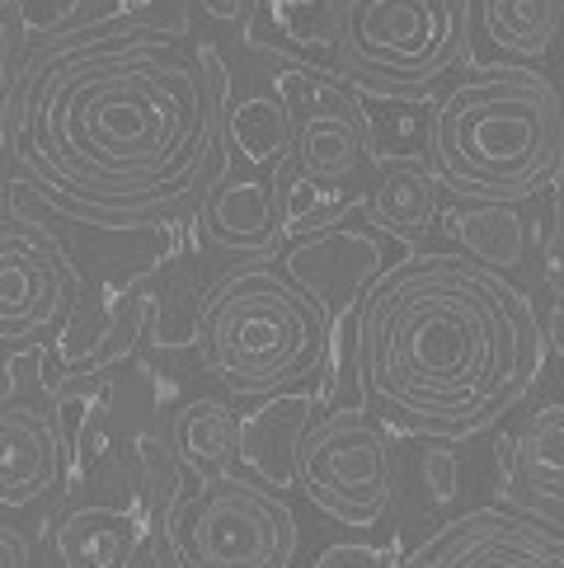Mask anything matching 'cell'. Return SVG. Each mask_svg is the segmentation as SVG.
Segmentation results:
<instances>
[{
	"instance_id": "cell-18",
	"label": "cell",
	"mask_w": 564,
	"mask_h": 568,
	"mask_svg": "<svg viewBox=\"0 0 564 568\" xmlns=\"http://www.w3.org/2000/svg\"><path fill=\"white\" fill-rule=\"evenodd\" d=\"M184 475L216 479L240 470V442H245V414L231 399H184L165 423Z\"/></svg>"
},
{
	"instance_id": "cell-1",
	"label": "cell",
	"mask_w": 564,
	"mask_h": 568,
	"mask_svg": "<svg viewBox=\"0 0 564 568\" xmlns=\"http://www.w3.org/2000/svg\"><path fill=\"white\" fill-rule=\"evenodd\" d=\"M226 104L216 48L104 14L33 38L6 85V151L62 216L141 231L198 207L226 170Z\"/></svg>"
},
{
	"instance_id": "cell-19",
	"label": "cell",
	"mask_w": 564,
	"mask_h": 568,
	"mask_svg": "<svg viewBox=\"0 0 564 568\" xmlns=\"http://www.w3.org/2000/svg\"><path fill=\"white\" fill-rule=\"evenodd\" d=\"M522 207L532 202H461L452 197V207H442V226L447 235H456V245L466 258L485 263L494 273H522L532 258V231Z\"/></svg>"
},
{
	"instance_id": "cell-7",
	"label": "cell",
	"mask_w": 564,
	"mask_h": 568,
	"mask_svg": "<svg viewBox=\"0 0 564 568\" xmlns=\"http://www.w3.org/2000/svg\"><path fill=\"white\" fill-rule=\"evenodd\" d=\"M296 489L334 526L349 531L386 526L400 494L391 428L362 399L325 409L296 452Z\"/></svg>"
},
{
	"instance_id": "cell-16",
	"label": "cell",
	"mask_w": 564,
	"mask_h": 568,
	"mask_svg": "<svg viewBox=\"0 0 564 568\" xmlns=\"http://www.w3.org/2000/svg\"><path fill=\"white\" fill-rule=\"evenodd\" d=\"M325 414L320 409V390L311 385H296V390H282L259 399L245 414V442H240V470L254 475L269 489H296V452L306 442L311 423Z\"/></svg>"
},
{
	"instance_id": "cell-22",
	"label": "cell",
	"mask_w": 564,
	"mask_h": 568,
	"mask_svg": "<svg viewBox=\"0 0 564 568\" xmlns=\"http://www.w3.org/2000/svg\"><path fill=\"white\" fill-rule=\"evenodd\" d=\"M273 189H278L282 235H288V240L315 235V231H330V226L349 221V216L362 207V189L325 184V179L301 174L296 165H282V170L273 174Z\"/></svg>"
},
{
	"instance_id": "cell-3",
	"label": "cell",
	"mask_w": 564,
	"mask_h": 568,
	"mask_svg": "<svg viewBox=\"0 0 564 568\" xmlns=\"http://www.w3.org/2000/svg\"><path fill=\"white\" fill-rule=\"evenodd\" d=\"M423 155L461 202H536L564 174V99L536 67H461L429 104Z\"/></svg>"
},
{
	"instance_id": "cell-13",
	"label": "cell",
	"mask_w": 564,
	"mask_h": 568,
	"mask_svg": "<svg viewBox=\"0 0 564 568\" xmlns=\"http://www.w3.org/2000/svg\"><path fill=\"white\" fill-rule=\"evenodd\" d=\"M193 226L203 235V245L231 258H269L288 245L282 235V212H278V189L273 174L240 170L226 160L208 193L193 207Z\"/></svg>"
},
{
	"instance_id": "cell-25",
	"label": "cell",
	"mask_w": 564,
	"mask_h": 568,
	"mask_svg": "<svg viewBox=\"0 0 564 568\" xmlns=\"http://www.w3.org/2000/svg\"><path fill=\"white\" fill-rule=\"evenodd\" d=\"M306 568H391V550L372 540H330Z\"/></svg>"
},
{
	"instance_id": "cell-15",
	"label": "cell",
	"mask_w": 564,
	"mask_h": 568,
	"mask_svg": "<svg viewBox=\"0 0 564 568\" xmlns=\"http://www.w3.org/2000/svg\"><path fill=\"white\" fill-rule=\"evenodd\" d=\"M362 221L372 231L391 235L395 245L419 250L433 235L442 216V184L429 165V155H386L376 160L362 189Z\"/></svg>"
},
{
	"instance_id": "cell-23",
	"label": "cell",
	"mask_w": 564,
	"mask_h": 568,
	"mask_svg": "<svg viewBox=\"0 0 564 568\" xmlns=\"http://www.w3.org/2000/svg\"><path fill=\"white\" fill-rule=\"evenodd\" d=\"M536 277H541L546 301L555 306V329L546 338H560V329H564V174L551 189V212H546V235H541V254H536Z\"/></svg>"
},
{
	"instance_id": "cell-28",
	"label": "cell",
	"mask_w": 564,
	"mask_h": 568,
	"mask_svg": "<svg viewBox=\"0 0 564 568\" xmlns=\"http://www.w3.org/2000/svg\"><path fill=\"white\" fill-rule=\"evenodd\" d=\"M0 568H33V545L19 526H0Z\"/></svg>"
},
{
	"instance_id": "cell-8",
	"label": "cell",
	"mask_w": 564,
	"mask_h": 568,
	"mask_svg": "<svg viewBox=\"0 0 564 568\" xmlns=\"http://www.w3.org/2000/svg\"><path fill=\"white\" fill-rule=\"evenodd\" d=\"M85 296L62 245L14 207L0 231V338L10 353L43 348Z\"/></svg>"
},
{
	"instance_id": "cell-2",
	"label": "cell",
	"mask_w": 564,
	"mask_h": 568,
	"mask_svg": "<svg viewBox=\"0 0 564 568\" xmlns=\"http://www.w3.org/2000/svg\"><path fill=\"white\" fill-rule=\"evenodd\" d=\"M532 296L461 250H410L353 320L362 404L414 442H471L503 423L546 372Z\"/></svg>"
},
{
	"instance_id": "cell-21",
	"label": "cell",
	"mask_w": 564,
	"mask_h": 568,
	"mask_svg": "<svg viewBox=\"0 0 564 568\" xmlns=\"http://www.w3.org/2000/svg\"><path fill=\"white\" fill-rule=\"evenodd\" d=\"M245 38L264 57L301 62L315 48H334V0H264Z\"/></svg>"
},
{
	"instance_id": "cell-4",
	"label": "cell",
	"mask_w": 564,
	"mask_h": 568,
	"mask_svg": "<svg viewBox=\"0 0 564 568\" xmlns=\"http://www.w3.org/2000/svg\"><path fill=\"white\" fill-rule=\"evenodd\" d=\"M334 329L282 258H235L198 292L193 357L231 399H269L325 376Z\"/></svg>"
},
{
	"instance_id": "cell-24",
	"label": "cell",
	"mask_w": 564,
	"mask_h": 568,
	"mask_svg": "<svg viewBox=\"0 0 564 568\" xmlns=\"http://www.w3.org/2000/svg\"><path fill=\"white\" fill-rule=\"evenodd\" d=\"M264 0H184V10H189V24H208V29H231L245 38L250 24H254V14Z\"/></svg>"
},
{
	"instance_id": "cell-5",
	"label": "cell",
	"mask_w": 564,
	"mask_h": 568,
	"mask_svg": "<svg viewBox=\"0 0 564 568\" xmlns=\"http://www.w3.org/2000/svg\"><path fill=\"white\" fill-rule=\"evenodd\" d=\"M334 75L362 99H423L471 57V0H334Z\"/></svg>"
},
{
	"instance_id": "cell-27",
	"label": "cell",
	"mask_w": 564,
	"mask_h": 568,
	"mask_svg": "<svg viewBox=\"0 0 564 568\" xmlns=\"http://www.w3.org/2000/svg\"><path fill=\"white\" fill-rule=\"evenodd\" d=\"M423 484H429L433 503L456 498V494H461V470H456V460L442 456V452H429V456H423Z\"/></svg>"
},
{
	"instance_id": "cell-9",
	"label": "cell",
	"mask_w": 564,
	"mask_h": 568,
	"mask_svg": "<svg viewBox=\"0 0 564 568\" xmlns=\"http://www.w3.org/2000/svg\"><path fill=\"white\" fill-rule=\"evenodd\" d=\"M160 296L151 287V273H132L123 282H104L75 301V311L52 338V381H94L118 372L155 329Z\"/></svg>"
},
{
	"instance_id": "cell-17",
	"label": "cell",
	"mask_w": 564,
	"mask_h": 568,
	"mask_svg": "<svg viewBox=\"0 0 564 568\" xmlns=\"http://www.w3.org/2000/svg\"><path fill=\"white\" fill-rule=\"evenodd\" d=\"M296 146V109L264 75L226 104V160L254 174H278Z\"/></svg>"
},
{
	"instance_id": "cell-6",
	"label": "cell",
	"mask_w": 564,
	"mask_h": 568,
	"mask_svg": "<svg viewBox=\"0 0 564 568\" xmlns=\"http://www.w3.org/2000/svg\"><path fill=\"white\" fill-rule=\"evenodd\" d=\"M155 550L170 568H296L301 521L254 475L184 484L155 517Z\"/></svg>"
},
{
	"instance_id": "cell-12",
	"label": "cell",
	"mask_w": 564,
	"mask_h": 568,
	"mask_svg": "<svg viewBox=\"0 0 564 568\" xmlns=\"http://www.w3.org/2000/svg\"><path fill=\"white\" fill-rule=\"evenodd\" d=\"M400 250L405 245H395L391 235L372 231L367 221H362V226H344V221H339V226H330V231L288 240V250H282V268H288L301 287L325 306L334 343H339V338H353V334H344V324L353 329L367 287L391 268L395 258H405Z\"/></svg>"
},
{
	"instance_id": "cell-14",
	"label": "cell",
	"mask_w": 564,
	"mask_h": 568,
	"mask_svg": "<svg viewBox=\"0 0 564 568\" xmlns=\"http://www.w3.org/2000/svg\"><path fill=\"white\" fill-rule=\"evenodd\" d=\"M503 489L517 513L564 526V399H546L503 442Z\"/></svg>"
},
{
	"instance_id": "cell-11",
	"label": "cell",
	"mask_w": 564,
	"mask_h": 568,
	"mask_svg": "<svg viewBox=\"0 0 564 568\" xmlns=\"http://www.w3.org/2000/svg\"><path fill=\"white\" fill-rule=\"evenodd\" d=\"M405 568H564V526L485 503L442 521Z\"/></svg>"
},
{
	"instance_id": "cell-10",
	"label": "cell",
	"mask_w": 564,
	"mask_h": 568,
	"mask_svg": "<svg viewBox=\"0 0 564 568\" xmlns=\"http://www.w3.org/2000/svg\"><path fill=\"white\" fill-rule=\"evenodd\" d=\"M75 460L52 409V385L19 390L10 385L0 404V503L6 513H29L67 498Z\"/></svg>"
},
{
	"instance_id": "cell-20",
	"label": "cell",
	"mask_w": 564,
	"mask_h": 568,
	"mask_svg": "<svg viewBox=\"0 0 564 568\" xmlns=\"http://www.w3.org/2000/svg\"><path fill=\"white\" fill-rule=\"evenodd\" d=\"M564 29V0H480V33L517 67L541 62Z\"/></svg>"
},
{
	"instance_id": "cell-26",
	"label": "cell",
	"mask_w": 564,
	"mask_h": 568,
	"mask_svg": "<svg viewBox=\"0 0 564 568\" xmlns=\"http://www.w3.org/2000/svg\"><path fill=\"white\" fill-rule=\"evenodd\" d=\"M113 14H128V19H141V24H160V29H189L184 0H113Z\"/></svg>"
},
{
	"instance_id": "cell-29",
	"label": "cell",
	"mask_w": 564,
	"mask_h": 568,
	"mask_svg": "<svg viewBox=\"0 0 564 568\" xmlns=\"http://www.w3.org/2000/svg\"><path fill=\"white\" fill-rule=\"evenodd\" d=\"M141 568H160V550H155V536H151V550H147V559H141Z\"/></svg>"
}]
</instances>
